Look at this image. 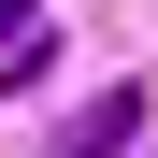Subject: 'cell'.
Masks as SVG:
<instances>
[{"instance_id":"6da1fadb","label":"cell","mask_w":158,"mask_h":158,"mask_svg":"<svg viewBox=\"0 0 158 158\" xmlns=\"http://www.w3.org/2000/svg\"><path fill=\"white\" fill-rule=\"evenodd\" d=\"M129 144H144V86H101L86 115H72V144H58V158H129Z\"/></svg>"},{"instance_id":"7a4b0ae2","label":"cell","mask_w":158,"mask_h":158,"mask_svg":"<svg viewBox=\"0 0 158 158\" xmlns=\"http://www.w3.org/2000/svg\"><path fill=\"white\" fill-rule=\"evenodd\" d=\"M15 43H43V0H0V58H15Z\"/></svg>"}]
</instances>
